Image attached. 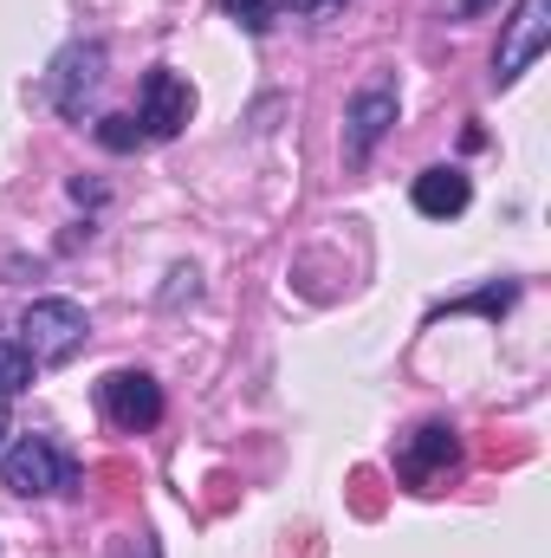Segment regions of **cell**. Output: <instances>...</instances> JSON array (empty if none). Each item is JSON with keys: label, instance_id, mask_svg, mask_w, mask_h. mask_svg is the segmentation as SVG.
<instances>
[{"label": "cell", "instance_id": "cell-4", "mask_svg": "<svg viewBox=\"0 0 551 558\" xmlns=\"http://www.w3.org/2000/svg\"><path fill=\"white\" fill-rule=\"evenodd\" d=\"M105 39H72L59 59H52V72H46V98H52V111L65 118V124H85V105L98 98V85H105Z\"/></svg>", "mask_w": 551, "mask_h": 558}, {"label": "cell", "instance_id": "cell-11", "mask_svg": "<svg viewBox=\"0 0 551 558\" xmlns=\"http://www.w3.org/2000/svg\"><path fill=\"white\" fill-rule=\"evenodd\" d=\"M33 371H39V364L20 351V338H7V331H0V403H7V397H20V390L33 384Z\"/></svg>", "mask_w": 551, "mask_h": 558}, {"label": "cell", "instance_id": "cell-3", "mask_svg": "<svg viewBox=\"0 0 551 558\" xmlns=\"http://www.w3.org/2000/svg\"><path fill=\"white\" fill-rule=\"evenodd\" d=\"M396 111H403V92H396L390 72H370V78L351 92V105H344V162H351V169H364V162L377 156V143L396 131Z\"/></svg>", "mask_w": 551, "mask_h": 558}, {"label": "cell", "instance_id": "cell-8", "mask_svg": "<svg viewBox=\"0 0 551 558\" xmlns=\"http://www.w3.org/2000/svg\"><path fill=\"white\" fill-rule=\"evenodd\" d=\"M454 461H461V435H454V422H415L409 435L396 441V474L409 481L415 494H428Z\"/></svg>", "mask_w": 551, "mask_h": 558}, {"label": "cell", "instance_id": "cell-1", "mask_svg": "<svg viewBox=\"0 0 551 558\" xmlns=\"http://www.w3.org/2000/svg\"><path fill=\"white\" fill-rule=\"evenodd\" d=\"M85 338H91V318H85L78 299H33V305L20 312V351H26L39 371L72 364V357L85 351Z\"/></svg>", "mask_w": 551, "mask_h": 558}, {"label": "cell", "instance_id": "cell-2", "mask_svg": "<svg viewBox=\"0 0 551 558\" xmlns=\"http://www.w3.org/2000/svg\"><path fill=\"white\" fill-rule=\"evenodd\" d=\"M0 481H7V494L46 500V494H72L78 487V461L52 435H13V448L0 454Z\"/></svg>", "mask_w": 551, "mask_h": 558}, {"label": "cell", "instance_id": "cell-12", "mask_svg": "<svg viewBox=\"0 0 551 558\" xmlns=\"http://www.w3.org/2000/svg\"><path fill=\"white\" fill-rule=\"evenodd\" d=\"M98 143H105V149H118V156H124V149H137V143H143L137 118H124V111H111V118H98Z\"/></svg>", "mask_w": 551, "mask_h": 558}, {"label": "cell", "instance_id": "cell-14", "mask_svg": "<svg viewBox=\"0 0 551 558\" xmlns=\"http://www.w3.org/2000/svg\"><path fill=\"white\" fill-rule=\"evenodd\" d=\"M111 558H162V546H156L149 533H137V539H124V546H118Z\"/></svg>", "mask_w": 551, "mask_h": 558}, {"label": "cell", "instance_id": "cell-16", "mask_svg": "<svg viewBox=\"0 0 551 558\" xmlns=\"http://www.w3.org/2000/svg\"><path fill=\"white\" fill-rule=\"evenodd\" d=\"M0 435H7V416H0Z\"/></svg>", "mask_w": 551, "mask_h": 558}, {"label": "cell", "instance_id": "cell-10", "mask_svg": "<svg viewBox=\"0 0 551 558\" xmlns=\"http://www.w3.org/2000/svg\"><path fill=\"white\" fill-rule=\"evenodd\" d=\"M513 299H519V286H513V279H506V286L493 279V286H480V292H467V299H448V312H480V318L500 325V318L513 312Z\"/></svg>", "mask_w": 551, "mask_h": 558}, {"label": "cell", "instance_id": "cell-7", "mask_svg": "<svg viewBox=\"0 0 551 558\" xmlns=\"http://www.w3.org/2000/svg\"><path fill=\"white\" fill-rule=\"evenodd\" d=\"M98 410L111 428H124V435H143V428H156L162 422V384L149 377V371H111L105 384H98Z\"/></svg>", "mask_w": 551, "mask_h": 558}, {"label": "cell", "instance_id": "cell-13", "mask_svg": "<svg viewBox=\"0 0 551 558\" xmlns=\"http://www.w3.org/2000/svg\"><path fill=\"white\" fill-rule=\"evenodd\" d=\"M331 7H338V0H267V13H331Z\"/></svg>", "mask_w": 551, "mask_h": 558}, {"label": "cell", "instance_id": "cell-5", "mask_svg": "<svg viewBox=\"0 0 551 558\" xmlns=\"http://www.w3.org/2000/svg\"><path fill=\"white\" fill-rule=\"evenodd\" d=\"M546 46H551V0H519V7L506 13V26H500V46H493V85H500V92L519 85V78L539 65Z\"/></svg>", "mask_w": 551, "mask_h": 558}, {"label": "cell", "instance_id": "cell-15", "mask_svg": "<svg viewBox=\"0 0 551 558\" xmlns=\"http://www.w3.org/2000/svg\"><path fill=\"white\" fill-rule=\"evenodd\" d=\"M493 0H448V20H474V13H487Z\"/></svg>", "mask_w": 551, "mask_h": 558}, {"label": "cell", "instance_id": "cell-9", "mask_svg": "<svg viewBox=\"0 0 551 558\" xmlns=\"http://www.w3.org/2000/svg\"><path fill=\"white\" fill-rule=\"evenodd\" d=\"M415 215H428V221H454V215H467V202H474V182L454 169V162H434V169H421L409 189Z\"/></svg>", "mask_w": 551, "mask_h": 558}, {"label": "cell", "instance_id": "cell-6", "mask_svg": "<svg viewBox=\"0 0 551 558\" xmlns=\"http://www.w3.org/2000/svg\"><path fill=\"white\" fill-rule=\"evenodd\" d=\"M195 118V85L175 72V65H149L143 72V92H137V131L143 143H169L188 131Z\"/></svg>", "mask_w": 551, "mask_h": 558}]
</instances>
